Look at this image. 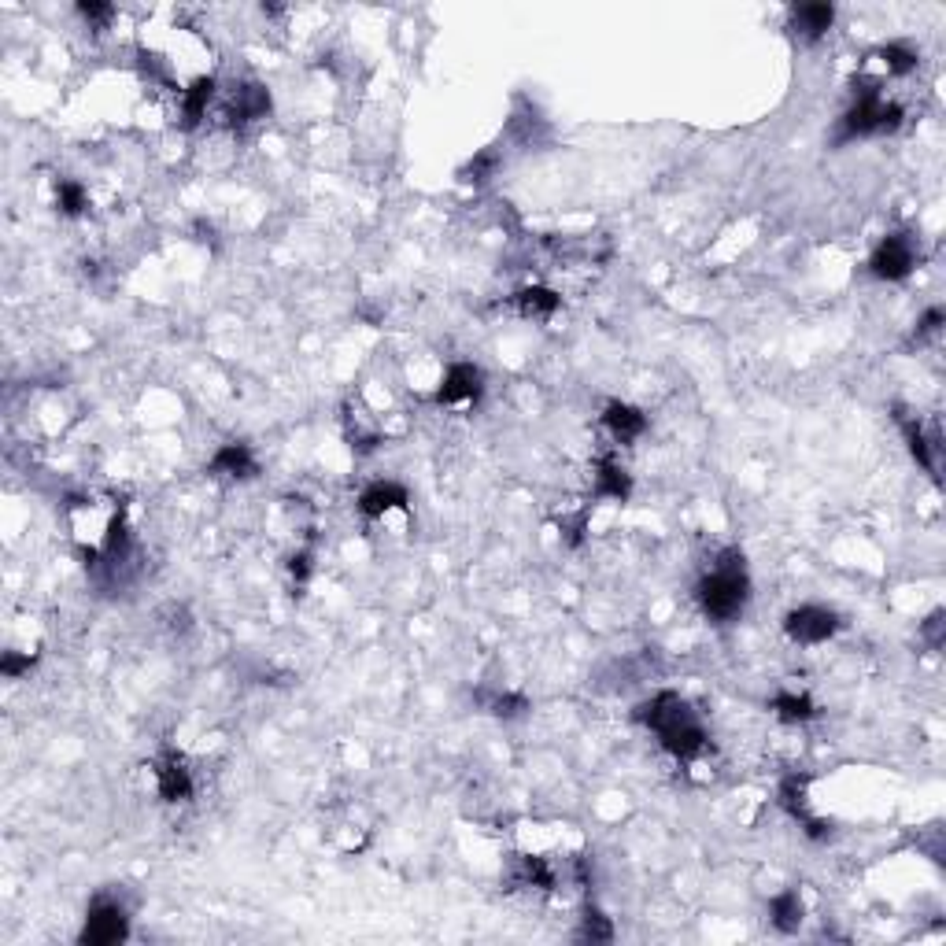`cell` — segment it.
<instances>
[{
  "mask_svg": "<svg viewBox=\"0 0 946 946\" xmlns=\"http://www.w3.org/2000/svg\"><path fill=\"white\" fill-rule=\"evenodd\" d=\"M643 725L658 736V743L666 747L677 762H692L706 751V728L688 706V699H680L677 692H658L651 703L640 706L636 714Z\"/></svg>",
  "mask_w": 946,
  "mask_h": 946,
  "instance_id": "1",
  "label": "cell"
},
{
  "mask_svg": "<svg viewBox=\"0 0 946 946\" xmlns=\"http://www.w3.org/2000/svg\"><path fill=\"white\" fill-rule=\"evenodd\" d=\"M695 599H699V610L710 621H717V625H728V621L740 618L747 599H751V577L743 570L740 551H728L714 570L706 573L699 588H695Z\"/></svg>",
  "mask_w": 946,
  "mask_h": 946,
  "instance_id": "2",
  "label": "cell"
},
{
  "mask_svg": "<svg viewBox=\"0 0 946 946\" xmlns=\"http://www.w3.org/2000/svg\"><path fill=\"white\" fill-rule=\"evenodd\" d=\"M902 126V108L895 100L880 97V85H865L862 93L854 97V104L847 108V115L839 119V141H858V137H880V134H895Z\"/></svg>",
  "mask_w": 946,
  "mask_h": 946,
  "instance_id": "3",
  "label": "cell"
},
{
  "mask_svg": "<svg viewBox=\"0 0 946 946\" xmlns=\"http://www.w3.org/2000/svg\"><path fill=\"white\" fill-rule=\"evenodd\" d=\"M126 935H130V917H126V910H122L119 902H111V898H97V902L89 906V913H85L78 943L115 946V943H122Z\"/></svg>",
  "mask_w": 946,
  "mask_h": 946,
  "instance_id": "4",
  "label": "cell"
},
{
  "mask_svg": "<svg viewBox=\"0 0 946 946\" xmlns=\"http://www.w3.org/2000/svg\"><path fill=\"white\" fill-rule=\"evenodd\" d=\"M784 632H788L791 643L817 647V643L832 640L839 632V614L828 607H817V603H806V607H795L784 618Z\"/></svg>",
  "mask_w": 946,
  "mask_h": 946,
  "instance_id": "5",
  "label": "cell"
},
{
  "mask_svg": "<svg viewBox=\"0 0 946 946\" xmlns=\"http://www.w3.org/2000/svg\"><path fill=\"white\" fill-rule=\"evenodd\" d=\"M917 267V248L906 233H887L884 241L876 244V252L869 255V270L880 281H902L910 278Z\"/></svg>",
  "mask_w": 946,
  "mask_h": 946,
  "instance_id": "6",
  "label": "cell"
},
{
  "mask_svg": "<svg viewBox=\"0 0 946 946\" xmlns=\"http://www.w3.org/2000/svg\"><path fill=\"white\" fill-rule=\"evenodd\" d=\"M152 773H156V791L163 802H185L193 795V773H189V765L182 762V754H174V751L159 754Z\"/></svg>",
  "mask_w": 946,
  "mask_h": 946,
  "instance_id": "7",
  "label": "cell"
},
{
  "mask_svg": "<svg viewBox=\"0 0 946 946\" xmlns=\"http://www.w3.org/2000/svg\"><path fill=\"white\" fill-rule=\"evenodd\" d=\"M481 385H485V374H481V366L455 363V366H448V374H444V381H440L437 403H440V407H451V403L477 400V396H481Z\"/></svg>",
  "mask_w": 946,
  "mask_h": 946,
  "instance_id": "8",
  "label": "cell"
},
{
  "mask_svg": "<svg viewBox=\"0 0 946 946\" xmlns=\"http://www.w3.org/2000/svg\"><path fill=\"white\" fill-rule=\"evenodd\" d=\"M603 425H607V433L618 444H632L636 437H643V429H647V414L640 411V407H632V403H607V411H603Z\"/></svg>",
  "mask_w": 946,
  "mask_h": 946,
  "instance_id": "9",
  "label": "cell"
},
{
  "mask_svg": "<svg viewBox=\"0 0 946 946\" xmlns=\"http://www.w3.org/2000/svg\"><path fill=\"white\" fill-rule=\"evenodd\" d=\"M407 488L396 485V481H374V485L366 488L363 496H359V510H363L366 518H385L389 510H407Z\"/></svg>",
  "mask_w": 946,
  "mask_h": 946,
  "instance_id": "10",
  "label": "cell"
},
{
  "mask_svg": "<svg viewBox=\"0 0 946 946\" xmlns=\"http://www.w3.org/2000/svg\"><path fill=\"white\" fill-rule=\"evenodd\" d=\"M595 492L603 499H629V492H632V477H629V470L621 466L618 459H610V455H603V459L595 462Z\"/></svg>",
  "mask_w": 946,
  "mask_h": 946,
  "instance_id": "11",
  "label": "cell"
},
{
  "mask_svg": "<svg viewBox=\"0 0 946 946\" xmlns=\"http://www.w3.org/2000/svg\"><path fill=\"white\" fill-rule=\"evenodd\" d=\"M769 917H773V928L784 935H795L802 928V917H806V906H802V895L795 887L780 891L773 902H769Z\"/></svg>",
  "mask_w": 946,
  "mask_h": 946,
  "instance_id": "12",
  "label": "cell"
},
{
  "mask_svg": "<svg viewBox=\"0 0 946 946\" xmlns=\"http://www.w3.org/2000/svg\"><path fill=\"white\" fill-rule=\"evenodd\" d=\"M832 23H836V8L832 4H799L795 12H791V26L799 30L802 37H825L828 30H832Z\"/></svg>",
  "mask_w": 946,
  "mask_h": 946,
  "instance_id": "13",
  "label": "cell"
},
{
  "mask_svg": "<svg viewBox=\"0 0 946 946\" xmlns=\"http://www.w3.org/2000/svg\"><path fill=\"white\" fill-rule=\"evenodd\" d=\"M514 307H518L522 318H551L562 307V296L544 289V285H529V289L514 292Z\"/></svg>",
  "mask_w": 946,
  "mask_h": 946,
  "instance_id": "14",
  "label": "cell"
},
{
  "mask_svg": "<svg viewBox=\"0 0 946 946\" xmlns=\"http://www.w3.org/2000/svg\"><path fill=\"white\" fill-rule=\"evenodd\" d=\"M211 470L226 473V477H255V455L248 444H222L211 459Z\"/></svg>",
  "mask_w": 946,
  "mask_h": 946,
  "instance_id": "15",
  "label": "cell"
},
{
  "mask_svg": "<svg viewBox=\"0 0 946 946\" xmlns=\"http://www.w3.org/2000/svg\"><path fill=\"white\" fill-rule=\"evenodd\" d=\"M211 97H215V78H211V74H200L193 85H185V89H182V119H185V126H196V122L204 119Z\"/></svg>",
  "mask_w": 946,
  "mask_h": 946,
  "instance_id": "16",
  "label": "cell"
},
{
  "mask_svg": "<svg viewBox=\"0 0 946 946\" xmlns=\"http://www.w3.org/2000/svg\"><path fill=\"white\" fill-rule=\"evenodd\" d=\"M869 60L876 63V71H880V74L895 78V74H910L913 67H917V52H913L910 45H898V41H891V45H880V49H876Z\"/></svg>",
  "mask_w": 946,
  "mask_h": 946,
  "instance_id": "17",
  "label": "cell"
},
{
  "mask_svg": "<svg viewBox=\"0 0 946 946\" xmlns=\"http://www.w3.org/2000/svg\"><path fill=\"white\" fill-rule=\"evenodd\" d=\"M267 111H270V93L263 85H241V89L233 93V115H237V122H255V119H263Z\"/></svg>",
  "mask_w": 946,
  "mask_h": 946,
  "instance_id": "18",
  "label": "cell"
},
{
  "mask_svg": "<svg viewBox=\"0 0 946 946\" xmlns=\"http://www.w3.org/2000/svg\"><path fill=\"white\" fill-rule=\"evenodd\" d=\"M514 876L522 887H540V891H551L555 887V869L547 865V858H536V854H522L514 862Z\"/></svg>",
  "mask_w": 946,
  "mask_h": 946,
  "instance_id": "19",
  "label": "cell"
},
{
  "mask_svg": "<svg viewBox=\"0 0 946 946\" xmlns=\"http://www.w3.org/2000/svg\"><path fill=\"white\" fill-rule=\"evenodd\" d=\"M773 710H777L780 721L788 725H799V721H810L817 714V706L806 692H777L773 695Z\"/></svg>",
  "mask_w": 946,
  "mask_h": 946,
  "instance_id": "20",
  "label": "cell"
},
{
  "mask_svg": "<svg viewBox=\"0 0 946 946\" xmlns=\"http://www.w3.org/2000/svg\"><path fill=\"white\" fill-rule=\"evenodd\" d=\"M780 806L795 817V821H810V806H806V777H788L780 784Z\"/></svg>",
  "mask_w": 946,
  "mask_h": 946,
  "instance_id": "21",
  "label": "cell"
},
{
  "mask_svg": "<svg viewBox=\"0 0 946 946\" xmlns=\"http://www.w3.org/2000/svg\"><path fill=\"white\" fill-rule=\"evenodd\" d=\"M56 204H60L63 215H82L85 211V189L78 182H71V178H63V182H56Z\"/></svg>",
  "mask_w": 946,
  "mask_h": 946,
  "instance_id": "22",
  "label": "cell"
},
{
  "mask_svg": "<svg viewBox=\"0 0 946 946\" xmlns=\"http://www.w3.org/2000/svg\"><path fill=\"white\" fill-rule=\"evenodd\" d=\"M581 935L584 939H592V943H610V939H614V924H610L599 910H588L581 921Z\"/></svg>",
  "mask_w": 946,
  "mask_h": 946,
  "instance_id": "23",
  "label": "cell"
},
{
  "mask_svg": "<svg viewBox=\"0 0 946 946\" xmlns=\"http://www.w3.org/2000/svg\"><path fill=\"white\" fill-rule=\"evenodd\" d=\"M943 322H946L943 307H928L921 315V322H917V337H935V333L943 329Z\"/></svg>",
  "mask_w": 946,
  "mask_h": 946,
  "instance_id": "24",
  "label": "cell"
},
{
  "mask_svg": "<svg viewBox=\"0 0 946 946\" xmlns=\"http://www.w3.org/2000/svg\"><path fill=\"white\" fill-rule=\"evenodd\" d=\"M492 710H496L499 717H518L529 710V699H525V695H499Z\"/></svg>",
  "mask_w": 946,
  "mask_h": 946,
  "instance_id": "25",
  "label": "cell"
},
{
  "mask_svg": "<svg viewBox=\"0 0 946 946\" xmlns=\"http://www.w3.org/2000/svg\"><path fill=\"white\" fill-rule=\"evenodd\" d=\"M78 15H82L85 23L104 26V23H111V19H115V8H111V4H78Z\"/></svg>",
  "mask_w": 946,
  "mask_h": 946,
  "instance_id": "26",
  "label": "cell"
},
{
  "mask_svg": "<svg viewBox=\"0 0 946 946\" xmlns=\"http://www.w3.org/2000/svg\"><path fill=\"white\" fill-rule=\"evenodd\" d=\"M30 666H34V658H19V655H15V651H8V655H4V662H0V669H4V677H12V680L19 677V673H26V669H30Z\"/></svg>",
  "mask_w": 946,
  "mask_h": 946,
  "instance_id": "27",
  "label": "cell"
},
{
  "mask_svg": "<svg viewBox=\"0 0 946 946\" xmlns=\"http://www.w3.org/2000/svg\"><path fill=\"white\" fill-rule=\"evenodd\" d=\"M289 573H292V581H296V584H304L307 577H311V555H307V551H300V555H292Z\"/></svg>",
  "mask_w": 946,
  "mask_h": 946,
  "instance_id": "28",
  "label": "cell"
},
{
  "mask_svg": "<svg viewBox=\"0 0 946 946\" xmlns=\"http://www.w3.org/2000/svg\"><path fill=\"white\" fill-rule=\"evenodd\" d=\"M924 640L932 643V647H943V614H932V618L924 621Z\"/></svg>",
  "mask_w": 946,
  "mask_h": 946,
  "instance_id": "29",
  "label": "cell"
}]
</instances>
